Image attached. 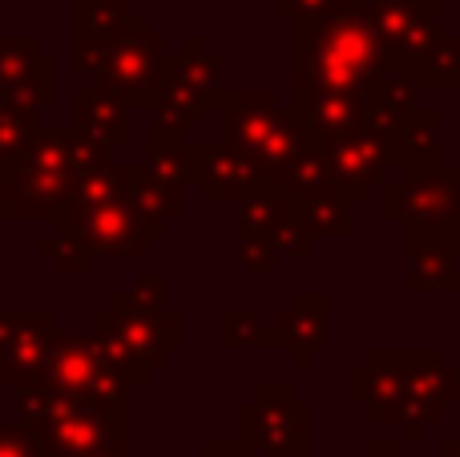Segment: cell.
<instances>
[{"label": "cell", "instance_id": "52a82bcc", "mask_svg": "<svg viewBox=\"0 0 460 457\" xmlns=\"http://www.w3.org/2000/svg\"><path fill=\"white\" fill-rule=\"evenodd\" d=\"M37 385L73 405H126V381L110 369L89 332H57L49 364Z\"/></svg>", "mask_w": 460, "mask_h": 457}, {"label": "cell", "instance_id": "4dcf8cb0", "mask_svg": "<svg viewBox=\"0 0 460 457\" xmlns=\"http://www.w3.org/2000/svg\"><path fill=\"white\" fill-rule=\"evenodd\" d=\"M40 251H45V255H53V267H57V272L85 275L89 267H93V264H89L93 255H85V251H81L73 239H65L61 231H49L45 239H40Z\"/></svg>", "mask_w": 460, "mask_h": 457}, {"label": "cell", "instance_id": "ab89813d", "mask_svg": "<svg viewBox=\"0 0 460 457\" xmlns=\"http://www.w3.org/2000/svg\"><path fill=\"white\" fill-rule=\"evenodd\" d=\"M456 175H460V162H456Z\"/></svg>", "mask_w": 460, "mask_h": 457}, {"label": "cell", "instance_id": "ac0fdd59", "mask_svg": "<svg viewBox=\"0 0 460 457\" xmlns=\"http://www.w3.org/2000/svg\"><path fill=\"white\" fill-rule=\"evenodd\" d=\"M126 199L137 211V219L150 227V235H162L170 223L186 215L182 186L158 178L150 166H126Z\"/></svg>", "mask_w": 460, "mask_h": 457}, {"label": "cell", "instance_id": "7402d4cb", "mask_svg": "<svg viewBox=\"0 0 460 457\" xmlns=\"http://www.w3.org/2000/svg\"><path fill=\"white\" fill-rule=\"evenodd\" d=\"M146 16H134L126 0H77L73 4V45H110L142 29Z\"/></svg>", "mask_w": 460, "mask_h": 457}, {"label": "cell", "instance_id": "5b68a950", "mask_svg": "<svg viewBox=\"0 0 460 457\" xmlns=\"http://www.w3.org/2000/svg\"><path fill=\"white\" fill-rule=\"evenodd\" d=\"M89 336L110 361V369L134 389L150 381L154 364H162L174 348H182L186 332L182 312H126V308L110 304L105 312H93Z\"/></svg>", "mask_w": 460, "mask_h": 457}, {"label": "cell", "instance_id": "8992f818", "mask_svg": "<svg viewBox=\"0 0 460 457\" xmlns=\"http://www.w3.org/2000/svg\"><path fill=\"white\" fill-rule=\"evenodd\" d=\"M166 40L150 32V21L134 29L129 37L110 45H73V65L81 73H93V89H110L134 110H154V97L162 85V65H166Z\"/></svg>", "mask_w": 460, "mask_h": 457}, {"label": "cell", "instance_id": "9a60e30c", "mask_svg": "<svg viewBox=\"0 0 460 457\" xmlns=\"http://www.w3.org/2000/svg\"><path fill=\"white\" fill-rule=\"evenodd\" d=\"M291 110H295V118L303 121V130L311 134L315 146H332L364 126V94H335V89L295 94Z\"/></svg>", "mask_w": 460, "mask_h": 457}, {"label": "cell", "instance_id": "1f68e13d", "mask_svg": "<svg viewBox=\"0 0 460 457\" xmlns=\"http://www.w3.org/2000/svg\"><path fill=\"white\" fill-rule=\"evenodd\" d=\"M238 264L251 275H275L279 267V251L262 239H238Z\"/></svg>", "mask_w": 460, "mask_h": 457}, {"label": "cell", "instance_id": "44dd1931", "mask_svg": "<svg viewBox=\"0 0 460 457\" xmlns=\"http://www.w3.org/2000/svg\"><path fill=\"white\" fill-rule=\"evenodd\" d=\"M73 126L110 150L129 142V105L110 89H81L73 102Z\"/></svg>", "mask_w": 460, "mask_h": 457}, {"label": "cell", "instance_id": "74e56055", "mask_svg": "<svg viewBox=\"0 0 460 457\" xmlns=\"http://www.w3.org/2000/svg\"><path fill=\"white\" fill-rule=\"evenodd\" d=\"M97 457H134V453H129V445H113V450H105V453H97Z\"/></svg>", "mask_w": 460, "mask_h": 457}, {"label": "cell", "instance_id": "6da1fadb", "mask_svg": "<svg viewBox=\"0 0 460 457\" xmlns=\"http://www.w3.org/2000/svg\"><path fill=\"white\" fill-rule=\"evenodd\" d=\"M388 65L367 0H340L311 21H295V94H364Z\"/></svg>", "mask_w": 460, "mask_h": 457}, {"label": "cell", "instance_id": "d6986e66", "mask_svg": "<svg viewBox=\"0 0 460 457\" xmlns=\"http://www.w3.org/2000/svg\"><path fill=\"white\" fill-rule=\"evenodd\" d=\"M416 97H420V85L408 77L404 69L388 65L380 77H372V85L364 89V126L380 130V134H396L404 126V118L416 110Z\"/></svg>", "mask_w": 460, "mask_h": 457}, {"label": "cell", "instance_id": "d6a6232c", "mask_svg": "<svg viewBox=\"0 0 460 457\" xmlns=\"http://www.w3.org/2000/svg\"><path fill=\"white\" fill-rule=\"evenodd\" d=\"M0 457H40L37 434H32L24 421H13V426H0Z\"/></svg>", "mask_w": 460, "mask_h": 457}, {"label": "cell", "instance_id": "2e32d148", "mask_svg": "<svg viewBox=\"0 0 460 457\" xmlns=\"http://www.w3.org/2000/svg\"><path fill=\"white\" fill-rule=\"evenodd\" d=\"M327 308H332L327 296H299L270 324V348H283L299 356V364H311V353L327 340Z\"/></svg>", "mask_w": 460, "mask_h": 457}, {"label": "cell", "instance_id": "8d00e7d4", "mask_svg": "<svg viewBox=\"0 0 460 457\" xmlns=\"http://www.w3.org/2000/svg\"><path fill=\"white\" fill-rule=\"evenodd\" d=\"M440 453H445V457H460V437H453V442L440 445Z\"/></svg>", "mask_w": 460, "mask_h": 457}, {"label": "cell", "instance_id": "7a4b0ae2", "mask_svg": "<svg viewBox=\"0 0 460 457\" xmlns=\"http://www.w3.org/2000/svg\"><path fill=\"white\" fill-rule=\"evenodd\" d=\"M110 150L77 126H40L24 162L0 178V219H61L77 202V191Z\"/></svg>", "mask_w": 460, "mask_h": 457}, {"label": "cell", "instance_id": "7c38bea8", "mask_svg": "<svg viewBox=\"0 0 460 457\" xmlns=\"http://www.w3.org/2000/svg\"><path fill=\"white\" fill-rule=\"evenodd\" d=\"M57 89V65L37 37H0V105L49 110Z\"/></svg>", "mask_w": 460, "mask_h": 457}, {"label": "cell", "instance_id": "ffe728a7", "mask_svg": "<svg viewBox=\"0 0 460 457\" xmlns=\"http://www.w3.org/2000/svg\"><path fill=\"white\" fill-rule=\"evenodd\" d=\"M445 113L437 105H416L412 113L404 118V126L392 134V158L408 170H429L440 166V146H445Z\"/></svg>", "mask_w": 460, "mask_h": 457}, {"label": "cell", "instance_id": "e0dca14e", "mask_svg": "<svg viewBox=\"0 0 460 457\" xmlns=\"http://www.w3.org/2000/svg\"><path fill=\"white\" fill-rule=\"evenodd\" d=\"M146 150H150V162H146V166H150L158 178H166V183H174V186L199 183L202 146L190 142V134H186L182 126H174L170 118L154 113L150 138H146Z\"/></svg>", "mask_w": 460, "mask_h": 457}, {"label": "cell", "instance_id": "603a6c76", "mask_svg": "<svg viewBox=\"0 0 460 457\" xmlns=\"http://www.w3.org/2000/svg\"><path fill=\"white\" fill-rule=\"evenodd\" d=\"M199 186L207 199H251L259 191V175L238 158L234 150H226L223 142L218 146H202V162H199Z\"/></svg>", "mask_w": 460, "mask_h": 457}, {"label": "cell", "instance_id": "30bf717a", "mask_svg": "<svg viewBox=\"0 0 460 457\" xmlns=\"http://www.w3.org/2000/svg\"><path fill=\"white\" fill-rule=\"evenodd\" d=\"M327 158V170H332V191L335 199L343 202H364L372 194V186L388 183L392 170V138L380 134L372 126H359L356 134L340 138L332 146H319Z\"/></svg>", "mask_w": 460, "mask_h": 457}, {"label": "cell", "instance_id": "d4e9b609", "mask_svg": "<svg viewBox=\"0 0 460 457\" xmlns=\"http://www.w3.org/2000/svg\"><path fill=\"white\" fill-rule=\"evenodd\" d=\"M404 283H408V291H445V296L460 291L456 264L445 251H416V255H408Z\"/></svg>", "mask_w": 460, "mask_h": 457}, {"label": "cell", "instance_id": "e575fe53", "mask_svg": "<svg viewBox=\"0 0 460 457\" xmlns=\"http://www.w3.org/2000/svg\"><path fill=\"white\" fill-rule=\"evenodd\" d=\"M202 457H254L243 442H223V437H207L202 442Z\"/></svg>", "mask_w": 460, "mask_h": 457}, {"label": "cell", "instance_id": "83f0119b", "mask_svg": "<svg viewBox=\"0 0 460 457\" xmlns=\"http://www.w3.org/2000/svg\"><path fill=\"white\" fill-rule=\"evenodd\" d=\"M223 345L230 348H270V328L254 312H223Z\"/></svg>", "mask_w": 460, "mask_h": 457}, {"label": "cell", "instance_id": "f546056e", "mask_svg": "<svg viewBox=\"0 0 460 457\" xmlns=\"http://www.w3.org/2000/svg\"><path fill=\"white\" fill-rule=\"evenodd\" d=\"M303 219H307V227H311V235H348V202L343 199H335V194H327V199H319V202H311L307 211H303Z\"/></svg>", "mask_w": 460, "mask_h": 457}, {"label": "cell", "instance_id": "8fae6325", "mask_svg": "<svg viewBox=\"0 0 460 457\" xmlns=\"http://www.w3.org/2000/svg\"><path fill=\"white\" fill-rule=\"evenodd\" d=\"M57 340L53 312H4L0 316V385L29 389L40 381Z\"/></svg>", "mask_w": 460, "mask_h": 457}, {"label": "cell", "instance_id": "b9f144b4", "mask_svg": "<svg viewBox=\"0 0 460 457\" xmlns=\"http://www.w3.org/2000/svg\"><path fill=\"white\" fill-rule=\"evenodd\" d=\"M456 405H460V401H456Z\"/></svg>", "mask_w": 460, "mask_h": 457}, {"label": "cell", "instance_id": "f1b7e54d", "mask_svg": "<svg viewBox=\"0 0 460 457\" xmlns=\"http://www.w3.org/2000/svg\"><path fill=\"white\" fill-rule=\"evenodd\" d=\"M110 304L126 308V312H166V280L162 275H142L134 288L113 296Z\"/></svg>", "mask_w": 460, "mask_h": 457}, {"label": "cell", "instance_id": "5bb4252c", "mask_svg": "<svg viewBox=\"0 0 460 457\" xmlns=\"http://www.w3.org/2000/svg\"><path fill=\"white\" fill-rule=\"evenodd\" d=\"M388 215L400 223H412V219H453V223H460L456 166L408 170L400 183H388Z\"/></svg>", "mask_w": 460, "mask_h": 457}, {"label": "cell", "instance_id": "484cf974", "mask_svg": "<svg viewBox=\"0 0 460 457\" xmlns=\"http://www.w3.org/2000/svg\"><path fill=\"white\" fill-rule=\"evenodd\" d=\"M37 130H40L37 126V113L0 105V166L13 170L16 162H24V154H29Z\"/></svg>", "mask_w": 460, "mask_h": 457}, {"label": "cell", "instance_id": "cb8c5ba5", "mask_svg": "<svg viewBox=\"0 0 460 457\" xmlns=\"http://www.w3.org/2000/svg\"><path fill=\"white\" fill-rule=\"evenodd\" d=\"M396 69H404L420 89H453L460 81V40L445 32L424 57L396 65Z\"/></svg>", "mask_w": 460, "mask_h": 457}, {"label": "cell", "instance_id": "836d02e7", "mask_svg": "<svg viewBox=\"0 0 460 457\" xmlns=\"http://www.w3.org/2000/svg\"><path fill=\"white\" fill-rule=\"evenodd\" d=\"M340 0H275V13L283 16V21H311V16L327 13V8H335Z\"/></svg>", "mask_w": 460, "mask_h": 457}, {"label": "cell", "instance_id": "ba28073f", "mask_svg": "<svg viewBox=\"0 0 460 457\" xmlns=\"http://www.w3.org/2000/svg\"><path fill=\"white\" fill-rule=\"evenodd\" d=\"M126 405H73L61 401L57 413L29 426L37 434L40 457H97L113 445H129Z\"/></svg>", "mask_w": 460, "mask_h": 457}, {"label": "cell", "instance_id": "3957f363", "mask_svg": "<svg viewBox=\"0 0 460 457\" xmlns=\"http://www.w3.org/2000/svg\"><path fill=\"white\" fill-rule=\"evenodd\" d=\"M210 110H218V130H223V146L234 150L246 166L259 175V183L283 186L287 178L299 170V162L315 150L311 134L295 110H283L275 94H254V89H234L223 94L218 89L210 97Z\"/></svg>", "mask_w": 460, "mask_h": 457}, {"label": "cell", "instance_id": "9c48e42d", "mask_svg": "<svg viewBox=\"0 0 460 457\" xmlns=\"http://www.w3.org/2000/svg\"><path fill=\"white\" fill-rule=\"evenodd\" d=\"M238 442L254 457H307L311 453V405H303L283 385L259 389L254 401L243 405Z\"/></svg>", "mask_w": 460, "mask_h": 457}, {"label": "cell", "instance_id": "d590c367", "mask_svg": "<svg viewBox=\"0 0 460 457\" xmlns=\"http://www.w3.org/2000/svg\"><path fill=\"white\" fill-rule=\"evenodd\" d=\"M364 457H408V453H404V442H372V453Z\"/></svg>", "mask_w": 460, "mask_h": 457}, {"label": "cell", "instance_id": "4fadbf2b", "mask_svg": "<svg viewBox=\"0 0 460 457\" xmlns=\"http://www.w3.org/2000/svg\"><path fill=\"white\" fill-rule=\"evenodd\" d=\"M367 16H372L392 65L416 61L445 37L440 0H367Z\"/></svg>", "mask_w": 460, "mask_h": 457}, {"label": "cell", "instance_id": "f35d334b", "mask_svg": "<svg viewBox=\"0 0 460 457\" xmlns=\"http://www.w3.org/2000/svg\"><path fill=\"white\" fill-rule=\"evenodd\" d=\"M453 401H460V364L453 369Z\"/></svg>", "mask_w": 460, "mask_h": 457}, {"label": "cell", "instance_id": "60d3db41", "mask_svg": "<svg viewBox=\"0 0 460 457\" xmlns=\"http://www.w3.org/2000/svg\"><path fill=\"white\" fill-rule=\"evenodd\" d=\"M307 457H315V453H307Z\"/></svg>", "mask_w": 460, "mask_h": 457}, {"label": "cell", "instance_id": "4316f807", "mask_svg": "<svg viewBox=\"0 0 460 457\" xmlns=\"http://www.w3.org/2000/svg\"><path fill=\"white\" fill-rule=\"evenodd\" d=\"M404 239H408V255L416 251H445V255H456L460 247V223L453 219H412L404 223Z\"/></svg>", "mask_w": 460, "mask_h": 457}, {"label": "cell", "instance_id": "277c9868", "mask_svg": "<svg viewBox=\"0 0 460 457\" xmlns=\"http://www.w3.org/2000/svg\"><path fill=\"white\" fill-rule=\"evenodd\" d=\"M57 231L77 243L85 255H146L154 239L126 199V166L113 162L81 183L77 202L57 219Z\"/></svg>", "mask_w": 460, "mask_h": 457}]
</instances>
